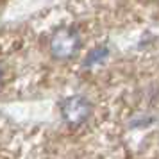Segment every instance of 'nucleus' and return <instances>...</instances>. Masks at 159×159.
Wrapping results in <instances>:
<instances>
[{
  "label": "nucleus",
  "mask_w": 159,
  "mask_h": 159,
  "mask_svg": "<svg viewBox=\"0 0 159 159\" xmlns=\"http://www.w3.org/2000/svg\"><path fill=\"white\" fill-rule=\"evenodd\" d=\"M61 113L70 125H79L89 115V104L82 97H70L61 104Z\"/></svg>",
  "instance_id": "f257e3e1"
},
{
  "label": "nucleus",
  "mask_w": 159,
  "mask_h": 159,
  "mask_svg": "<svg viewBox=\"0 0 159 159\" xmlns=\"http://www.w3.org/2000/svg\"><path fill=\"white\" fill-rule=\"evenodd\" d=\"M79 47V38L73 30H59L56 36L52 38V52L57 57H70Z\"/></svg>",
  "instance_id": "f03ea898"
},
{
  "label": "nucleus",
  "mask_w": 159,
  "mask_h": 159,
  "mask_svg": "<svg viewBox=\"0 0 159 159\" xmlns=\"http://www.w3.org/2000/svg\"><path fill=\"white\" fill-rule=\"evenodd\" d=\"M104 54H106L104 48H97V50H93L91 54H89V57L86 59V65H93L95 61H102V59H104Z\"/></svg>",
  "instance_id": "7ed1b4c3"
}]
</instances>
